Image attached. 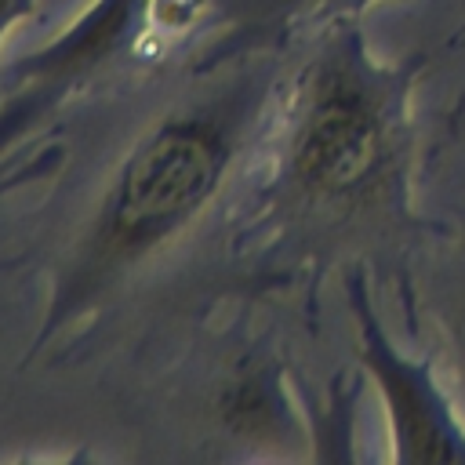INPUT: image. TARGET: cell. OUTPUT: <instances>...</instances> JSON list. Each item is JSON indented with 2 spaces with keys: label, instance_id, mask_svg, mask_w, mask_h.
Instances as JSON below:
<instances>
[{
  "label": "cell",
  "instance_id": "cell-1",
  "mask_svg": "<svg viewBox=\"0 0 465 465\" xmlns=\"http://www.w3.org/2000/svg\"><path fill=\"white\" fill-rule=\"evenodd\" d=\"M283 62L287 47L182 65L65 113L87 124L84 153L69 142V163L0 254V276L44 298L22 367H73L145 320L211 312L203 294H243L229 214Z\"/></svg>",
  "mask_w": 465,
  "mask_h": 465
},
{
  "label": "cell",
  "instance_id": "cell-2",
  "mask_svg": "<svg viewBox=\"0 0 465 465\" xmlns=\"http://www.w3.org/2000/svg\"><path fill=\"white\" fill-rule=\"evenodd\" d=\"M418 62L371 54L360 18L298 36L243 163L229 258L243 294L316 287L334 265L356 269L392 236L418 229L411 207Z\"/></svg>",
  "mask_w": 465,
  "mask_h": 465
},
{
  "label": "cell",
  "instance_id": "cell-3",
  "mask_svg": "<svg viewBox=\"0 0 465 465\" xmlns=\"http://www.w3.org/2000/svg\"><path fill=\"white\" fill-rule=\"evenodd\" d=\"M211 0H91L65 33L0 65V153L94 98L182 69Z\"/></svg>",
  "mask_w": 465,
  "mask_h": 465
},
{
  "label": "cell",
  "instance_id": "cell-4",
  "mask_svg": "<svg viewBox=\"0 0 465 465\" xmlns=\"http://www.w3.org/2000/svg\"><path fill=\"white\" fill-rule=\"evenodd\" d=\"M171 403L174 432L193 458H316V436L291 389L276 349L251 334H222L185 378H178Z\"/></svg>",
  "mask_w": 465,
  "mask_h": 465
},
{
  "label": "cell",
  "instance_id": "cell-5",
  "mask_svg": "<svg viewBox=\"0 0 465 465\" xmlns=\"http://www.w3.org/2000/svg\"><path fill=\"white\" fill-rule=\"evenodd\" d=\"M349 309L356 320V356L374 381L385 421L389 458L396 465L414 461H465V414L440 381L432 356H407L381 327L363 265L345 272Z\"/></svg>",
  "mask_w": 465,
  "mask_h": 465
},
{
  "label": "cell",
  "instance_id": "cell-6",
  "mask_svg": "<svg viewBox=\"0 0 465 465\" xmlns=\"http://www.w3.org/2000/svg\"><path fill=\"white\" fill-rule=\"evenodd\" d=\"M374 0H211L207 29L185 69H218L240 54L283 51L305 29L334 18H360Z\"/></svg>",
  "mask_w": 465,
  "mask_h": 465
},
{
  "label": "cell",
  "instance_id": "cell-7",
  "mask_svg": "<svg viewBox=\"0 0 465 465\" xmlns=\"http://www.w3.org/2000/svg\"><path fill=\"white\" fill-rule=\"evenodd\" d=\"M69 153H73V145H69L65 124H54V127L29 134V138L15 142L11 149H4L0 153V200H7L11 193H18L25 185L54 178L69 163Z\"/></svg>",
  "mask_w": 465,
  "mask_h": 465
},
{
  "label": "cell",
  "instance_id": "cell-8",
  "mask_svg": "<svg viewBox=\"0 0 465 465\" xmlns=\"http://www.w3.org/2000/svg\"><path fill=\"white\" fill-rule=\"evenodd\" d=\"M443 331H447V345H450V367H454V385H458V407L465 414V254H461V269H458V283L450 294V309L443 316Z\"/></svg>",
  "mask_w": 465,
  "mask_h": 465
},
{
  "label": "cell",
  "instance_id": "cell-9",
  "mask_svg": "<svg viewBox=\"0 0 465 465\" xmlns=\"http://www.w3.org/2000/svg\"><path fill=\"white\" fill-rule=\"evenodd\" d=\"M36 7H40V0H0V40L11 33L15 22L36 15Z\"/></svg>",
  "mask_w": 465,
  "mask_h": 465
}]
</instances>
